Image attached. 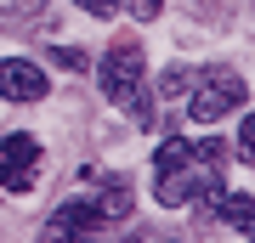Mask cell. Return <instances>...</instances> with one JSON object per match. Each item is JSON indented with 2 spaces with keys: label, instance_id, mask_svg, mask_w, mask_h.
<instances>
[{
  "label": "cell",
  "instance_id": "obj_1",
  "mask_svg": "<svg viewBox=\"0 0 255 243\" xmlns=\"http://www.w3.org/2000/svg\"><path fill=\"white\" fill-rule=\"evenodd\" d=\"M238 102H244V80H238L233 68H204V74H193L187 119L193 125H216V119H227Z\"/></svg>",
  "mask_w": 255,
  "mask_h": 243
},
{
  "label": "cell",
  "instance_id": "obj_2",
  "mask_svg": "<svg viewBox=\"0 0 255 243\" xmlns=\"http://www.w3.org/2000/svg\"><path fill=\"white\" fill-rule=\"evenodd\" d=\"M102 96L114 102V108H130V102L142 96V51L130 40H119L108 57H102Z\"/></svg>",
  "mask_w": 255,
  "mask_h": 243
},
{
  "label": "cell",
  "instance_id": "obj_3",
  "mask_svg": "<svg viewBox=\"0 0 255 243\" xmlns=\"http://www.w3.org/2000/svg\"><path fill=\"white\" fill-rule=\"evenodd\" d=\"M34 181H40V142L28 130H17V136L0 142V187L6 192H34Z\"/></svg>",
  "mask_w": 255,
  "mask_h": 243
},
{
  "label": "cell",
  "instance_id": "obj_4",
  "mask_svg": "<svg viewBox=\"0 0 255 243\" xmlns=\"http://www.w3.org/2000/svg\"><path fill=\"white\" fill-rule=\"evenodd\" d=\"M0 96L6 102H40L46 96V74L23 57H0Z\"/></svg>",
  "mask_w": 255,
  "mask_h": 243
},
{
  "label": "cell",
  "instance_id": "obj_5",
  "mask_svg": "<svg viewBox=\"0 0 255 243\" xmlns=\"http://www.w3.org/2000/svg\"><path fill=\"white\" fill-rule=\"evenodd\" d=\"M51 238H85V232H102V215H97V204L91 198H74L63 209H51Z\"/></svg>",
  "mask_w": 255,
  "mask_h": 243
},
{
  "label": "cell",
  "instance_id": "obj_6",
  "mask_svg": "<svg viewBox=\"0 0 255 243\" xmlns=\"http://www.w3.org/2000/svg\"><path fill=\"white\" fill-rule=\"evenodd\" d=\"M91 204H97V215H102V221H125V215H130V204H136V192H130V181H125V175H108V181H102V192H97Z\"/></svg>",
  "mask_w": 255,
  "mask_h": 243
},
{
  "label": "cell",
  "instance_id": "obj_7",
  "mask_svg": "<svg viewBox=\"0 0 255 243\" xmlns=\"http://www.w3.org/2000/svg\"><path fill=\"white\" fill-rule=\"evenodd\" d=\"M210 198H216V209H221V221H227V226L255 232V198H244V192H216V187H210Z\"/></svg>",
  "mask_w": 255,
  "mask_h": 243
},
{
  "label": "cell",
  "instance_id": "obj_8",
  "mask_svg": "<svg viewBox=\"0 0 255 243\" xmlns=\"http://www.w3.org/2000/svg\"><path fill=\"white\" fill-rule=\"evenodd\" d=\"M238 159H244V164H255V113L238 125Z\"/></svg>",
  "mask_w": 255,
  "mask_h": 243
},
{
  "label": "cell",
  "instance_id": "obj_9",
  "mask_svg": "<svg viewBox=\"0 0 255 243\" xmlns=\"http://www.w3.org/2000/svg\"><path fill=\"white\" fill-rule=\"evenodd\" d=\"M80 11H91V17H114L119 0H80Z\"/></svg>",
  "mask_w": 255,
  "mask_h": 243
},
{
  "label": "cell",
  "instance_id": "obj_10",
  "mask_svg": "<svg viewBox=\"0 0 255 243\" xmlns=\"http://www.w3.org/2000/svg\"><path fill=\"white\" fill-rule=\"evenodd\" d=\"M57 63L74 68V74H85V68H91V63H85V51H74V45H68V51H57Z\"/></svg>",
  "mask_w": 255,
  "mask_h": 243
},
{
  "label": "cell",
  "instance_id": "obj_11",
  "mask_svg": "<svg viewBox=\"0 0 255 243\" xmlns=\"http://www.w3.org/2000/svg\"><path fill=\"white\" fill-rule=\"evenodd\" d=\"M164 11V0H136V17H159Z\"/></svg>",
  "mask_w": 255,
  "mask_h": 243
},
{
  "label": "cell",
  "instance_id": "obj_12",
  "mask_svg": "<svg viewBox=\"0 0 255 243\" xmlns=\"http://www.w3.org/2000/svg\"><path fill=\"white\" fill-rule=\"evenodd\" d=\"M11 6H23V11H34V6H40V0H11Z\"/></svg>",
  "mask_w": 255,
  "mask_h": 243
}]
</instances>
